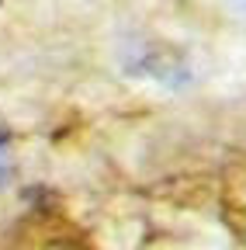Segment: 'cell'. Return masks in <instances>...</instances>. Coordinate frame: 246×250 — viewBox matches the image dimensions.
Here are the masks:
<instances>
[{
	"mask_svg": "<svg viewBox=\"0 0 246 250\" xmlns=\"http://www.w3.org/2000/svg\"><path fill=\"white\" fill-rule=\"evenodd\" d=\"M7 177H11V132L0 122V188L7 184Z\"/></svg>",
	"mask_w": 246,
	"mask_h": 250,
	"instance_id": "cell-1",
	"label": "cell"
}]
</instances>
